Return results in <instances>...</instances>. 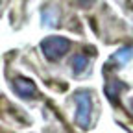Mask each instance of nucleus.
Instances as JSON below:
<instances>
[{
	"label": "nucleus",
	"instance_id": "nucleus-4",
	"mask_svg": "<svg viewBox=\"0 0 133 133\" xmlns=\"http://www.w3.org/2000/svg\"><path fill=\"white\" fill-rule=\"evenodd\" d=\"M69 63H70V66H72V72H74V76H79V74H83V70H85L87 66H89L91 59H89L85 54H83V52H79V54L70 56Z\"/></svg>",
	"mask_w": 133,
	"mask_h": 133
},
{
	"label": "nucleus",
	"instance_id": "nucleus-5",
	"mask_svg": "<svg viewBox=\"0 0 133 133\" xmlns=\"http://www.w3.org/2000/svg\"><path fill=\"white\" fill-rule=\"evenodd\" d=\"M41 19L44 26H57L59 22V9L56 6H44V9L41 11Z\"/></svg>",
	"mask_w": 133,
	"mask_h": 133
},
{
	"label": "nucleus",
	"instance_id": "nucleus-8",
	"mask_svg": "<svg viewBox=\"0 0 133 133\" xmlns=\"http://www.w3.org/2000/svg\"><path fill=\"white\" fill-rule=\"evenodd\" d=\"M0 2H2V0H0Z\"/></svg>",
	"mask_w": 133,
	"mask_h": 133
},
{
	"label": "nucleus",
	"instance_id": "nucleus-1",
	"mask_svg": "<svg viewBox=\"0 0 133 133\" xmlns=\"http://www.w3.org/2000/svg\"><path fill=\"white\" fill-rule=\"evenodd\" d=\"M74 102H76L74 120L81 129H87L92 120V94L89 91H78L74 94Z\"/></svg>",
	"mask_w": 133,
	"mask_h": 133
},
{
	"label": "nucleus",
	"instance_id": "nucleus-7",
	"mask_svg": "<svg viewBox=\"0 0 133 133\" xmlns=\"http://www.w3.org/2000/svg\"><path fill=\"white\" fill-rule=\"evenodd\" d=\"M129 107H131V111H133V98L129 100Z\"/></svg>",
	"mask_w": 133,
	"mask_h": 133
},
{
	"label": "nucleus",
	"instance_id": "nucleus-3",
	"mask_svg": "<svg viewBox=\"0 0 133 133\" xmlns=\"http://www.w3.org/2000/svg\"><path fill=\"white\" fill-rule=\"evenodd\" d=\"M11 87H13V92L19 96V98H24V100H31L37 96V87L30 78H24V76H17L13 78L11 81Z\"/></svg>",
	"mask_w": 133,
	"mask_h": 133
},
{
	"label": "nucleus",
	"instance_id": "nucleus-6",
	"mask_svg": "<svg viewBox=\"0 0 133 133\" xmlns=\"http://www.w3.org/2000/svg\"><path fill=\"white\" fill-rule=\"evenodd\" d=\"M113 59L118 65H126L128 61L133 59V46H122L120 50H116L113 54Z\"/></svg>",
	"mask_w": 133,
	"mask_h": 133
},
{
	"label": "nucleus",
	"instance_id": "nucleus-2",
	"mask_svg": "<svg viewBox=\"0 0 133 133\" xmlns=\"http://www.w3.org/2000/svg\"><path fill=\"white\" fill-rule=\"evenodd\" d=\"M70 48V41L63 35H50L41 41V52L48 61H59L66 56Z\"/></svg>",
	"mask_w": 133,
	"mask_h": 133
}]
</instances>
